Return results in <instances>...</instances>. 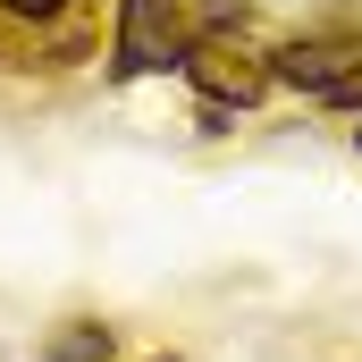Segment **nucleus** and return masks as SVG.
<instances>
[{
    "label": "nucleus",
    "mask_w": 362,
    "mask_h": 362,
    "mask_svg": "<svg viewBox=\"0 0 362 362\" xmlns=\"http://www.w3.org/2000/svg\"><path fill=\"white\" fill-rule=\"evenodd\" d=\"M152 362H177V354H152Z\"/></svg>",
    "instance_id": "nucleus-7"
},
{
    "label": "nucleus",
    "mask_w": 362,
    "mask_h": 362,
    "mask_svg": "<svg viewBox=\"0 0 362 362\" xmlns=\"http://www.w3.org/2000/svg\"><path fill=\"white\" fill-rule=\"evenodd\" d=\"M194 34H185L177 0H118V76H169L185 68Z\"/></svg>",
    "instance_id": "nucleus-1"
},
{
    "label": "nucleus",
    "mask_w": 362,
    "mask_h": 362,
    "mask_svg": "<svg viewBox=\"0 0 362 362\" xmlns=\"http://www.w3.org/2000/svg\"><path fill=\"white\" fill-rule=\"evenodd\" d=\"M0 8H8V17H34V25H42V17H59L68 0H0Z\"/></svg>",
    "instance_id": "nucleus-5"
},
{
    "label": "nucleus",
    "mask_w": 362,
    "mask_h": 362,
    "mask_svg": "<svg viewBox=\"0 0 362 362\" xmlns=\"http://www.w3.org/2000/svg\"><path fill=\"white\" fill-rule=\"evenodd\" d=\"M118 354V329L110 320H59L42 337V362H110Z\"/></svg>",
    "instance_id": "nucleus-4"
},
{
    "label": "nucleus",
    "mask_w": 362,
    "mask_h": 362,
    "mask_svg": "<svg viewBox=\"0 0 362 362\" xmlns=\"http://www.w3.org/2000/svg\"><path fill=\"white\" fill-rule=\"evenodd\" d=\"M362 76V34H312V42H286L270 51V85H295V93H329Z\"/></svg>",
    "instance_id": "nucleus-2"
},
{
    "label": "nucleus",
    "mask_w": 362,
    "mask_h": 362,
    "mask_svg": "<svg viewBox=\"0 0 362 362\" xmlns=\"http://www.w3.org/2000/svg\"><path fill=\"white\" fill-rule=\"evenodd\" d=\"M185 76L211 93V110H253L262 93H270V59H253V51H236V42H219V34H202L194 51H185Z\"/></svg>",
    "instance_id": "nucleus-3"
},
{
    "label": "nucleus",
    "mask_w": 362,
    "mask_h": 362,
    "mask_svg": "<svg viewBox=\"0 0 362 362\" xmlns=\"http://www.w3.org/2000/svg\"><path fill=\"white\" fill-rule=\"evenodd\" d=\"M329 101H337V110H362V76H354V85H337Z\"/></svg>",
    "instance_id": "nucleus-6"
},
{
    "label": "nucleus",
    "mask_w": 362,
    "mask_h": 362,
    "mask_svg": "<svg viewBox=\"0 0 362 362\" xmlns=\"http://www.w3.org/2000/svg\"><path fill=\"white\" fill-rule=\"evenodd\" d=\"M354 152H362V127H354Z\"/></svg>",
    "instance_id": "nucleus-8"
}]
</instances>
